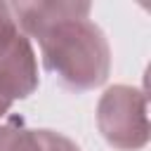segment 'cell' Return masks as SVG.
<instances>
[{"label":"cell","mask_w":151,"mask_h":151,"mask_svg":"<svg viewBox=\"0 0 151 151\" xmlns=\"http://www.w3.org/2000/svg\"><path fill=\"white\" fill-rule=\"evenodd\" d=\"M24 35L40 45L42 66L73 92H87L109 80L111 47L90 19V2L38 0L9 5Z\"/></svg>","instance_id":"cell-1"},{"label":"cell","mask_w":151,"mask_h":151,"mask_svg":"<svg viewBox=\"0 0 151 151\" xmlns=\"http://www.w3.org/2000/svg\"><path fill=\"white\" fill-rule=\"evenodd\" d=\"M97 127L109 146L139 151L149 144L146 92L132 85H111L97 104Z\"/></svg>","instance_id":"cell-2"},{"label":"cell","mask_w":151,"mask_h":151,"mask_svg":"<svg viewBox=\"0 0 151 151\" xmlns=\"http://www.w3.org/2000/svg\"><path fill=\"white\" fill-rule=\"evenodd\" d=\"M40 85L31 40L19 28L7 2H0V97L14 101L31 97Z\"/></svg>","instance_id":"cell-3"},{"label":"cell","mask_w":151,"mask_h":151,"mask_svg":"<svg viewBox=\"0 0 151 151\" xmlns=\"http://www.w3.org/2000/svg\"><path fill=\"white\" fill-rule=\"evenodd\" d=\"M0 151H80V146L54 130H31L24 118L12 116L0 125Z\"/></svg>","instance_id":"cell-4"},{"label":"cell","mask_w":151,"mask_h":151,"mask_svg":"<svg viewBox=\"0 0 151 151\" xmlns=\"http://www.w3.org/2000/svg\"><path fill=\"white\" fill-rule=\"evenodd\" d=\"M9 109H12V101H9V99H5V97H0V118H2V116H7V113H9Z\"/></svg>","instance_id":"cell-5"}]
</instances>
